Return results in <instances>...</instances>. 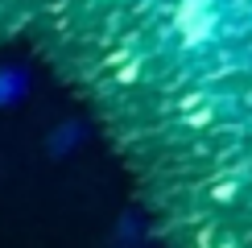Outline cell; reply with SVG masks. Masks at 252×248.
<instances>
[{
  "label": "cell",
  "mask_w": 252,
  "mask_h": 248,
  "mask_svg": "<svg viewBox=\"0 0 252 248\" xmlns=\"http://www.w3.org/2000/svg\"><path fill=\"white\" fill-rule=\"evenodd\" d=\"M240 37H252V0H174L170 46L182 62H211Z\"/></svg>",
  "instance_id": "cell-1"
}]
</instances>
